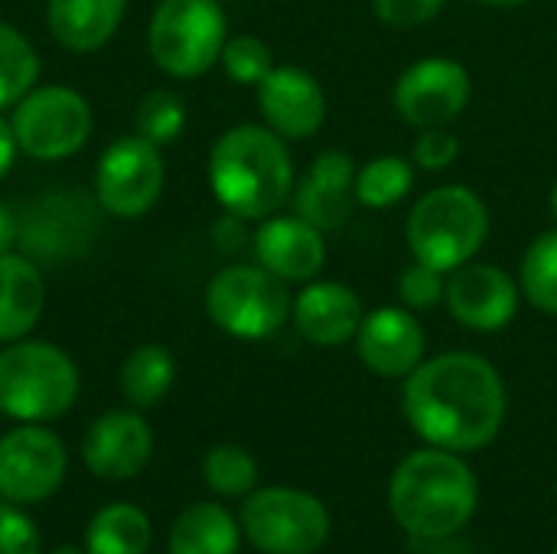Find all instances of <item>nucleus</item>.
<instances>
[{"label":"nucleus","instance_id":"19","mask_svg":"<svg viewBox=\"0 0 557 554\" xmlns=\"http://www.w3.org/2000/svg\"><path fill=\"white\" fill-rule=\"evenodd\" d=\"M153 457V431L137 411H108L91 421L82 460L98 480H131Z\"/></svg>","mask_w":557,"mask_h":554},{"label":"nucleus","instance_id":"10","mask_svg":"<svg viewBox=\"0 0 557 554\" xmlns=\"http://www.w3.org/2000/svg\"><path fill=\"white\" fill-rule=\"evenodd\" d=\"M163 183L166 170L160 147L140 134H127L108 144L95 167V199L114 219L147 216L157 206Z\"/></svg>","mask_w":557,"mask_h":554},{"label":"nucleus","instance_id":"16","mask_svg":"<svg viewBox=\"0 0 557 554\" xmlns=\"http://www.w3.org/2000/svg\"><path fill=\"white\" fill-rule=\"evenodd\" d=\"M258 108L264 124L284 140H310L326 124V91L300 65H274L258 85Z\"/></svg>","mask_w":557,"mask_h":554},{"label":"nucleus","instance_id":"30","mask_svg":"<svg viewBox=\"0 0 557 554\" xmlns=\"http://www.w3.org/2000/svg\"><path fill=\"white\" fill-rule=\"evenodd\" d=\"M186 127V104L170 88H153L137 104V134L157 147L173 144Z\"/></svg>","mask_w":557,"mask_h":554},{"label":"nucleus","instance_id":"26","mask_svg":"<svg viewBox=\"0 0 557 554\" xmlns=\"http://www.w3.org/2000/svg\"><path fill=\"white\" fill-rule=\"evenodd\" d=\"M414 189V163L398 153H379L356 170V202L366 209H395Z\"/></svg>","mask_w":557,"mask_h":554},{"label":"nucleus","instance_id":"35","mask_svg":"<svg viewBox=\"0 0 557 554\" xmlns=\"http://www.w3.org/2000/svg\"><path fill=\"white\" fill-rule=\"evenodd\" d=\"M447 0H372V13L392 29H418L431 23Z\"/></svg>","mask_w":557,"mask_h":554},{"label":"nucleus","instance_id":"37","mask_svg":"<svg viewBox=\"0 0 557 554\" xmlns=\"http://www.w3.org/2000/svg\"><path fill=\"white\" fill-rule=\"evenodd\" d=\"M16 238H20V216L13 212L10 202L0 199V255L3 251H13Z\"/></svg>","mask_w":557,"mask_h":554},{"label":"nucleus","instance_id":"31","mask_svg":"<svg viewBox=\"0 0 557 554\" xmlns=\"http://www.w3.org/2000/svg\"><path fill=\"white\" fill-rule=\"evenodd\" d=\"M225 75L235 82V85H251L258 88L271 69H274V52L264 39L251 36V33H238V36H228L225 39V49L219 56Z\"/></svg>","mask_w":557,"mask_h":554},{"label":"nucleus","instance_id":"29","mask_svg":"<svg viewBox=\"0 0 557 554\" xmlns=\"http://www.w3.org/2000/svg\"><path fill=\"white\" fill-rule=\"evenodd\" d=\"M202 477L219 496H248L258 483V464L245 447L219 444L202 460Z\"/></svg>","mask_w":557,"mask_h":554},{"label":"nucleus","instance_id":"36","mask_svg":"<svg viewBox=\"0 0 557 554\" xmlns=\"http://www.w3.org/2000/svg\"><path fill=\"white\" fill-rule=\"evenodd\" d=\"M248 219L235 216V212H222V219L212 225V238L219 245V251H242L248 245V229H245Z\"/></svg>","mask_w":557,"mask_h":554},{"label":"nucleus","instance_id":"24","mask_svg":"<svg viewBox=\"0 0 557 554\" xmlns=\"http://www.w3.org/2000/svg\"><path fill=\"white\" fill-rule=\"evenodd\" d=\"M153 529L144 509L131 503H111L88 522L85 552L88 554H147Z\"/></svg>","mask_w":557,"mask_h":554},{"label":"nucleus","instance_id":"34","mask_svg":"<svg viewBox=\"0 0 557 554\" xmlns=\"http://www.w3.org/2000/svg\"><path fill=\"white\" fill-rule=\"evenodd\" d=\"M0 554H42L36 522L16 503H0Z\"/></svg>","mask_w":557,"mask_h":554},{"label":"nucleus","instance_id":"8","mask_svg":"<svg viewBox=\"0 0 557 554\" xmlns=\"http://www.w3.org/2000/svg\"><path fill=\"white\" fill-rule=\"evenodd\" d=\"M245 539L264 554H317L330 539V509L290 487L251 490L242 509Z\"/></svg>","mask_w":557,"mask_h":554},{"label":"nucleus","instance_id":"41","mask_svg":"<svg viewBox=\"0 0 557 554\" xmlns=\"http://www.w3.org/2000/svg\"><path fill=\"white\" fill-rule=\"evenodd\" d=\"M49 554H82L78 549H72V545H59V549H52Z\"/></svg>","mask_w":557,"mask_h":554},{"label":"nucleus","instance_id":"5","mask_svg":"<svg viewBox=\"0 0 557 554\" xmlns=\"http://www.w3.org/2000/svg\"><path fill=\"white\" fill-rule=\"evenodd\" d=\"M78 398V369L65 349L42 340H16L0 349V415L42 424L62 418Z\"/></svg>","mask_w":557,"mask_h":554},{"label":"nucleus","instance_id":"15","mask_svg":"<svg viewBox=\"0 0 557 554\" xmlns=\"http://www.w3.org/2000/svg\"><path fill=\"white\" fill-rule=\"evenodd\" d=\"M362 366L379 379H408L428 359V333L414 310L379 307L362 317L356 333Z\"/></svg>","mask_w":557,"mask_h":554},{"label":"nucleus","instance_id":"33","mask_svg":"<svg viewBox=\"0 0 557 554\" xmlns=\"http://www.w3.org/2000/svg\"><path fill=\"white\" fill-rule=\"evenodd\" d=\"M460 157V137L450 131V127H424L418 131L414 137V147H411V160L418 170H428V173H444L457 163Z\"/></svg>","mask_w":557,"mask_h":554},{"label":"nucleus","instance_id":"38","mask_svg":"<svg viewBox=\"0 0 557 554\" xmlns=\"http://www.w3.org/2000/svg\"><path fill=\"white\" fill-rule=\"evenodd\" d=\"M20 153V144H16V134L10 127L7 118H0V180L13 170V160Z\"/></svg>","mask_w":557,"mask_h":554},{"label":"nucleus","instance_id":"14","mask_svg":"<svg viewBox=\"0 0 557 554\" xmlns=\"http://www.w3.org/2000/svg\"><path fill=\"white\" fill-rule=\"evenodd\" d=\"M95 235V206L78 193H52L36 199L20 216V238L26 258L33 261H65L82 255Z\"/></svg>","mask_w":557,"mask_h":554},{"label":"nucleus","instance_id":"40","mask_svg":"<svg viewBox=\"0 0 557 554\" xmlns=\"http://www.w3.org/2000/svg\"><path fill=\"white\" fill-rule=\"evenodd\" d=\"M548 206H552V216H555V222H557V180H555V186H552V193H548Z\"/></svg>","mask_w":557,"mask_h":554},{"label":"nucleus","instance_id":"2","mask_svg":"<svg viewBox=\"0 0 557 554\" xmlns=\"http://www.w3.org/2000/svg\"><path fill=\"white\" fill-rule=\"evenodd\" d=\"M209 186L225 212L248 222L274 216L294 193L287 140L268 124L228 127L209 153Z\"/></svg>","mask_w":557,"mask_h":554},{"label":"nucleus","instance_id":"17","mask_svg":"<svg viewBox=\"0 0 557 554\" xmlns=\"http://www.w3.org/2000/svg\"><path fill=\"white\" fill-rule=\"evenodd\" d=\"M356 163L346 150H323L304 176L294 183L290 202L300 219L317 225L323 235L339 232L349 219L356 202Z\"/></svg>","mask_w":557,"mask_h":554},{"label":"nucleus","instance_id":"25","mask_svg":"<svg viewBox=\"0 0 557 554\" xmlns=\"http://www.w3.org/2000/svg\"><path fill=\"white\" fill-rule=\"evenodd\" d=\"M176 362L163 346L144 343L121 366V395L134 408H153L173 389Z\"/></svg>","mask_w":557,"mask_h":554},{"label":"nucleus","instance_id":"7","mask_svg":"<svg viewBox=\"0 0 557 554\" xmlns=\"http://www.w3.org/2000/svg\"><path fill=\"white\" fill-rule=\"evenodd\" d=\"M294 297L261 264H228L206 287L209 320L235 340H271L290 320Z\"/></svg>","mask_w":557,"mask_h":554},{"label":"nucleus","instance_id":"6","mask_svg":"<svg viewBox=\"0 0 557 554\" xmlns=\"http://www.w3.org/2000/svg\"><path fill=\"white\" fill-rule=\"evenodd\" d=\"M228 39V20L219 0H160L150 26V59L173 78L206 75Z\"/></svg>","mask_w":557,"mask_h":554},{"label":"nucleus","instance_id":"28","mask_svg":"<svg viewBox=\"0 0 557 554\" xmlns=\"http://www.w3.org/2000/svg\"><path fill=\"white\" fill-rule=\"evenodd\" d=\"M39 78V56L33 42L0 20V108H13Z\"/></svg>","mask_w":557,"mask_h":554},{"label":"nucleus","instance_id":"20","mask_svg":"<svg viewBox=\"0 0 557 554\" xmlns=\"http://www.w3.org/2000/svg\"><path fill=\"white\" fill-rule=\"evenodd\" d=\"M362 317H366V307L349 284L320 281V278L304 284V291L294 297V307H290L294 330L310 346H320V349H336L356 340Z\"/></svg>","mask_w":557,"mask_h":554},{"label":"nucleus","instance_id":"21","mask_svg":"<svg viewBox=\"0 0 557 554\" xmlns=\"http://www.w3.org/2000/svg\"><path fill=\"white\" fill-rule=\"evenodd\" d=\"M46 310V278L26 255H0V343L23 340Z\"/></svg>","mask_w":557,"mask_h":554},{"label":"nucleus","instance_id":"13","mask_svg":"<svg viewBox=\"0 0 557 554\" xmlns=\"http://www.w3.org/2000/svg\"><path fill=\"white\" fill-rule=\"evenodd\" d=\"M444 304L460 327L473 333H499L516 320L522 291L512 274L473 258L447 274Z\"/></svg>","mask_w":557,"mask_h":554},{"label":"nucleus","instance_id":"32","mask_svg":"<svg viewBox=\"0 0 557 554\" xmlns=\"http://www.w3.org/2000/svg\"><path fill=\"white\" fill-rule=\"evenodd\" d=\"M444 294H447V274L424 261L411 258V264L398 274V300L414 313L434 310L437 304H444Z\"/></svg>","mask_w":557,"mask_h":554},{"label":"nucleus","instance_id":"9","mask_svg":"<svg viewBox=\"0 0 557 554\" xmlns=\"http://www.w3.org/2000/svg\"><path fill=\"white\" fill-rule=\"evenodd\" d=\"M10 127L26 157L65 160L88 144L95 114L82 91L65 85H42L29 88L13 104Z\"/></svg>","mask_w":557,"mask_h":554},{"label":"nucleus","instance_id":"27","mask_svg":"<svg viewBox=\"0 0 557 554\" xmlns=\"http://www.w3.org/2000/svg\"><path fill=\"white\" fill-rule=\"evenodd\" d=\"M519 291L535 310L557 317V229L542 232L522 255Z\"/></svg>","mask_w":557,"mask_h":554},{"label":"nucleus","instance_id":"39","mask_svg":"<svg viewBox=\"0 0 557 554\" xmlns=\"http://www.w3.org/2000/svg\"><path fill=\"white\" fill-rule=\"evenodd\" d=\"M470 3H480V7H493V10H516L529 0H470Z\"/></svg>","mask_w":557,"mask_h":554},{"label":"nucleus","instance_id":"23","mask_svg":"<svg viewBox=\"0 0 557 554\" xmlns=\"http://www.w3.org/2000/svg\"><path fill=\"white\" fill-rule=\"evenodd\" d=\"M238 522L215 503L183 509L170 529V554H238Z\"/></svg>","mask_w":557,"mask_h":554},{"label":"nucleus","instance_id":"1","mask_svg":"<svg viewBox=\"0 0 557 554\" xmlns=\"http://www.w3.org/2000/svg\"><path fill=\"white\" fill-rule=\"evenodd\" d=\"M411 431L428 444L454 454L490 447L506 424V382L496 366L476 353H444L424 359L401 395Z\"/></svg>","mask_w":557,"mask_h":554},{"label":"nucleus","instance_id":"11","mask_svg":"<svg viewBox=\"0 0 557 554\" xmlns=\"http://www.w3.org/2000/svg\"><path fill=\"white\" fill-rule=\"evenodd\" d=\"M473 101L470 69L447 56H428L408 65L392 88L395 114L424 131V127H450L463 118Z\"/></svg>","mask_w":557,"mask_h":554},{"label":"nucleus","instance_id":"22","mask_svg":"<svg viewBox=\"0 0 557 554\" xmlns=\"http://www.w3.org/2000/svg\"><path fill=\"white\" fill-rule=\"evenodd\" d=\"M127 13V0H49L46 23L59 46L69 52H95L117 29Z\"/></svg>","mask_w":557,"mask_h":554},{"label":"nucleus","instance_id":"42","mask_svg":"<svg viewBox=\"0 0 557 554\" xmlns=\"http://www.w3.org/2000/svg\"><path fill=\"white\" fill-rule=\"evenodd\" d=\"M555 554H557V549H555Z\"/></svg>","mask_w":557,"mask_h":554},{"label":"nucleus","instance_id":"12","mask_svg":"<svg viewBox=\"0 0 557 554\" xmlns=\"http://www.w3.org/2000/svg\"><path fill=\"white\" fill-rule=\"evenodd\" d=\"M65 444L42 424H20L0 438V496L26 506L49 500L65 480Z\"/></svg>","mask_w":557,"mask_h":554},{"label":"nucleus","instance_id":"4","mask_svg":"<svg viewBox=\"0 0 557 554\" xmlns=\"http://www.w3.org/2000/svg\"><path fill=\"white\" fill-rule=\"evenodd\" d=\"M408 251L444 274L473 261L490 238V209L470 186L450 183L424 193L408 212Z\"/></svg>","mask_w":557,"mask_h":554},{"label":"nucleus","instance_id":"3","mask_svg":"<svg viewBox=\"0 0 557 554\" xmlns=\"http://www.w3.org/2000/svg\"><path fill=\"white\" fill-rule=\"evenodd\" d=\"M480 487L454 451L424 447L405 457L388 483V509L414 539H450L476 513Z\"/></svg>","mask_w":557,"mask_h":554},{"label":"nucleus","instance_id":"18","mask_svg":"<svg viewBox=\"0 0 557 554\" xmlns=\"http://www.w3.org/2000/svg\"><path fill=\"white\" fill-rule=\"evenodd\" d=\"M251 248L261 268L284 284H310L326 264V238L317 225L294 216H268L251 235Z\"/></svg>","mask_w":557,"mask_h":554}]
</instances>
